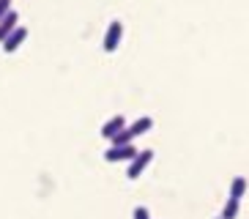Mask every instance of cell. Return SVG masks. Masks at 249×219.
Masks as SVG:
<instances>
[{
  "label": "cell",
  "mask_w": 249,
  "mask_h": 219,
  "mask_svg": "<svg viewBox=\"0 0 249 219\" xmlns=\"http://www.w3.org/2000/svg\"><path fill=\"white\" fill-rule=\"evenodd\" d=\"M154 162V151L151 148H145V151H137V156H134L132 162H129V170H126V178H132V181H137L140 175L148 170V164Z\"/></svg>",
  "instance_id": "6da1fadb"
},
{
  "label": "cell",
  "mask_w": 249,
  "mask_h": 219,
  "mask_svg": "<svg viewBox=\"0 0 249 219\" xmlns=\"http://www.w3.org/2000/svg\"><path fill=\"white\" fill-rule=\"evenodd\" d=\"M134 156H137L134 143H129V146H110L104 151V162H110V164H115V162H132Z\"/></svg>",
  "instance_id": "7a4b0ae2"
},
{
  "label": "cell",
  "mask_w": 249,
  "mask_h": 219,
  "mask_svg": "<svg viewBox=\"0 0 249 219\" xmlns=\"http://www.w3.org/2000/svg\"><path fill=\"white\" fill-rule=\"evenodd\" d=\"M121 38H124V22L121 19H112L110 25H107V33H104V52H115L118 44H121Z\"/></svg>",
  "instance_id": "3957f363"
},
{
  "label": "cell",
  "mask_w": 249,
  "mask_h": 219,
  "mask_svg": "<svg viewBox=\"0 0 249 219\" xmlns=\"http://www.w3.org/2000/svg\"><path fill=\"white\" fill-rule=\"evenodd\" d=\"M25 38H28V28H19V25H17V28L0 41V47H3V52H17L25 44Z\"/></svg>",
  "instance_id": "277c9868"
},
{
  "label": "cell",
  "mask_w": 249,
  "mask_h": 219,
  "mask_svg": "<svg viewBox=\"0 0 249 219\" xmlns=\"http://www.w3.org/2000/svg\"><path fill=\"white\" fill-rule=\"evenodd\" d=\"M126 126V118L124 115H112L110 121H104V126H102V137L104 140H112L118 134V131Z\"/></svg>",
  "instance_id": "5b68a950"
},
{
  "label": "cell",
  "mask_w": 249,
  "mask_h": 219,
  "mask_svg": "<svg viewBox=\"0 0 249 219\" xmlns=\"http://www.w3.org/2000/svg\"><path fill=\"white\" fill-rule=\"evenodd\" d=\"M17 22H19V14H17L14 8H11V11H8V14L0 19V41H3V38H6L8 33L17 28Z\"/></svg>",
  "instance_id": "8992f818"
},
{
  "label": "cell",
  "mask_w": 249,
  "mask_h": 219,
  "mask_svg": "<svg viewBox=\"0 0 249 219\" xmlns=\"http://www.w3.org/2000/svg\"><path fill=\"white\" fill-rule=\"evenodd\" d=\"M126 126H129V131H132L134 137H140V134H145V131H151V129H154V118L142 115V118H137L134 124H126Z\"/></svg>",
  "instance_id": "52a82bcc"
},
{
  "label": "cell",
  "mask_w": 249,
  "mask_h": 219,
  "mask_svg": "<svg viewBox=\"0 0 249 219\" xmlns=\"http://www.w3.org/2000/svg\"><path fill=\"white\" fill-rule=\"evenodd\" d=\"M238 208H241V200L227 197V203H225V208H222V217L219 219H235V217H238Z\"/></svg>",
  "instance_id": "ba28073f"
},
{
  "label": "cell",
  "mask_w": 249,
  "mask_h": 219,
  "mask_svg": "<svg viewBox=\"0 0 249 219\" xmlns=\"http://www.w3.org/2000/svg\"><path fill=\"white\" fill-rule=\"evenodd\" d=\"M244 192H247V178L238 175V178H233V183H230V197H233V200H241Z\"/></svg>",
  "instance_id": "9c48e42d"
},
{
  "label": "cell",
  "mask_w": 249,
  "mask_h": 219,
  "mask_svg": "<svg viewBox=\"0 0 249 219\" xmlns=\"http://www.w3.org/2000/svg\"><path fill=\"white\" fill-rule=\"evenodd\" d=\"M134 219H151V211H148L145 205H137V208H134V214H132Z\"/></svg>",
  "instance_id": "30bf717a"
},
{
  "label": "cell",
  "mask_w": 249,
  "mask_h": 219,
  "mask_svg": "<svg viewBox=\"0 0 249 219\" xmlns=\"http://www.w3.org/2000/svg\"><path fill=\"white\" fill-rule=\"evenodd\" d=\"M11 11V0H0V19Z\"/></svg>",
  "instance_id": "8fae6325"
}]
</instances>
